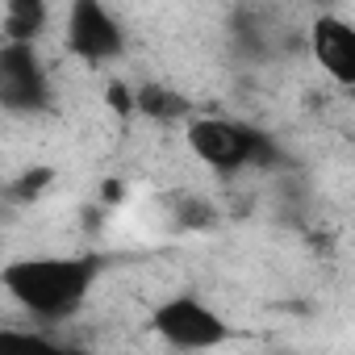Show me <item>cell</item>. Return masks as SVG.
Segmentation results:
<instances>
[{
    "mask_svg": "<svg viewBox=\"0 0 355 355\" xmlns=\"http://www.w3.org/2000/svg\"><path fill=\"white\" fill-rule=\"evenodd\" d=\"M5 288L26 313H34L42 322H63L84 305L88 288H92V263L71 259V255L17 259L5 268Z\"/></svg>",
    "mask_w": 355,
    "mask_h": 355,
    "instance_id": "obj_1",
    "label": "cell"
},
{
    "mask_svg": "<svg viewBox=\"0 0 355 355\" xmlns=\"http://www.w3.org/2000/svg\"><path fill=\"white\" fill-rule=\"evenodd\" d=\"M150 326L175 351H209V347L226 343V334H230L226 318L218 309H209L205 301H197V297H171V301H163L155 309Z\"/></svg>",
    "mask_w": 355,
    "mask_h": 355,
    "instance_id": "obj_2",
    "label": "cell"
},
{
    "mask_svg": "<svg viewBox=\"0 0 355 355\" xmlns=\"http://www.w3.org/2000/svg\"><path fill=\"white\" fill-rule=\"evenodd\" d=\"M189 146L197 159H205L209 167H243L259 155V134L230 121V117H201L189 125Z\"/></svg>",
    "mask_w": 355,
    "mask_h": 355,
    "instance_id": "obj_3",
    "label": "cell"
},
{
    "mask_svg": "<svg viewBox=\"0 0 355 355\" xmlns=\"http://www.w3.org/2000/svg\"><path fill=\"white\" fill-rule=\"evenodd\" d=\"M0 105L13 113H34L46 105V71L30 42L0 46Z\"/></svg>",
    "mask_w": 355,
    "mask_h": 355,
    "instance_id": "obj_4",
    "label": "cell"
},
{
    "mask_svg": "<svg viewBox=\"0 0 355 355\" xmlns=\"http://www.w3.org/2000/svg\"><path fill=\"white\" fill-rule=\"evenodd\" d=\"M67 46L88 63H105V59L121 55L125 34H121V26L113 21V13L105 5H96V0H76L71 13H67Z\"/></svg>",
    "mask_w": 355,
    "mask_h": 355,
    "instance_id": "obj_5",
    "label": "cell"
},
{
    "mask_svg": "<svg viewBox=\"0 0 355 355\" xmlns=\"http://www.w3.org/2000/svg\"><path fill=\"white\" fill-rule=\"evenodd\" d=\"M313 59L334 84H355V30L338 17H318L309 30Z\"/></svg>",
    "mask_w": 355,
    "mask_h": 355,
    "instance_id": "obj_6",
    "label": "cell"
},
{
    "mask_svg": "<svg viewBox=\"0 0 355 355\" xmlns=\"http://www.w3.org/2000/svg\"><path fill=\"white\" fill-rule=\"evenodd\" d=\"M46 21V9L42 5H30V0H17L9 5V42H30Z\"/></svg>",
    "mask_w": 355,
    "mask_h": 355,
    "instance_id": "obj_7",
    "label": "cell"
},
{
    "mask_svg": "<svg viewBox=\"0 0 355 355\" xmlns=\"http://www.w3.org/2000/svg\"><path fill=\"white\" fill-rule=\"evenodd\" d=\"M0 355H67L59 351L51 338L42 334H26V330H0Z\"/></svg>",
    "mask_w": 355,
    "mask_h": 355,
    "instance_id": "obj_8",
    "label": "cell"
}]
</instances>
